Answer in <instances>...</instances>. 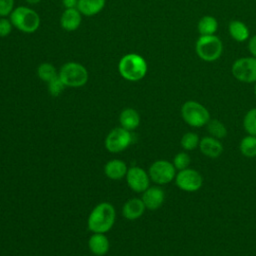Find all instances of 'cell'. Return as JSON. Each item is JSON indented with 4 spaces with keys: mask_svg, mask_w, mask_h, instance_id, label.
Returning <instances> with one entry per match:
<instances>
[{
    "mask_svg": "<svg viewBox=\"0 0 256 256\" xmlns=\"http://www.w3.org/2000/svg\"><path fill=\"white\" fill-rule=\"evenodd\" d=\"M197 29L200 35H214L218 29V22L213 16H203L197 24Z\"/></svg>",
    "mask_w": 256,
    "mask_h": 256,
    "instance_id": "obj_21",
    "label": "cell"
},
{
    "mask_svg": "<svg viewBox=\"0 0 256 256\" xmlns=\"http://www.w3.org/2000/svg\"><path fill=\"white\" fill-rule=\"evenodd\" d=\"M118 69L121 76L126 80L139 81L146 75L147 63L142 56L129 53L121 58Z\"/></svg>",
    "mask_w": 256,
    "mask_h": 256,
    "instance_id": "obj_2",
    "label": "cell"
},
{
    "mask_svg": "<svg viewBox=\"0 0 256 256\" xmlns=\"http://www.w3.org/2000/svg\"><path fill=\"white\" fill-rule=\"evenodd\" d=\"M28 3H31V4H36L38 2H40L41 0H26Z\"/></svg>",
    "mask_w": 256,
    "mask_h": 256,
    "instance_id": "obj_33",
    "label": "cell"
},
{
    "mask_svg": "<svg viewBox=\"0 0 256 256\" xmlns=\"http://www.w3.org/2000/svg\"><path fill=\"white\" fill-rule=\"evenodd\" d=\"M132 137L130 131L123 127L112 129L105 138V148L111 153H119L125 150L131 143Z\"/></svg>",
    "mask_w": 256,
    "mask_h": 256,
    "instance_id": "obj_9",
    "label": "cell"
},
{
    "mask_svg": "<svg viewBox=\"0 0 256 256\" xmlns=\"http://www.w3.org/2000/svg\"><path fill=\"white\" fill-rule=\"evenodd\" d=\"M232 75L240 82L255 83L256 82V58L243 57L237 59L231 68Z\"/></svg>",
    "mask_w": 256,
    "mask_h": 256,
    "instance_id": "obj_7",
    "label": "cell"
},
{
    "mask_svg": "<svg viewBox=\"0 0 256 256\" xmlns=\"http://www.w3.org/2000/svg\"><path fill=\"white\" fill-rule=\"evenodd\" d=\"M199 142L200 140L198 135L193 132L185 133L180 140V144L185 150H194L197 148V146H199Z\"/></svg>",
    "mask_w": 256,
    "mask_h": 256,
    "instance_id": "obj_26",
    "label": "cell"
},
{
    "mask_svg": "<svg viewBox=\"0 0 256 256\" xmlns=\"http://www.w3.org/2000/svg\"><path fill=\"white\" fill-rule=\"evenodd\" d=\"M183 120L192 127H202L209 122L210 114L205 106L197 101H186L181 107Z\"/></svg>",
    "mask_w": 256,
    "mask_h": 256,
    "instance_id": "obj_5",
    "label": "cell"
},
{
    "mask_svg": "<svg viewBox=\"0 0 256 256\" xmlns=\"http://www.w3.org/2000/svg\"><path fill=\"white\" fill-rule=\"evenodd\" d=\"M116 212L114 206L108 202L97 204L91 211L87 225L93 233H106L114 225Z\"/></svg>",
    "mask_w": 256,
    "mask_h": 256,
    "instance_id": "obj_1",
    "label": "cell"
},
{
    "mask_svg": "<svg viewBox=\"0 0 256 256\" xmlns=\"http://www.w3.org/2000/svg\"><path fill=\"white\" fill-rule=\"evenodd\" d=\"M240 152L248 158L256 157V136L247 135L245 136L239 144Z\"/></svg>",
    "mask_w": 256,
    "mask_h": 256,
    "instance_id": "obj_22",
    "label": "cell"
},
{
    "mask_svg": "<svg viewBox=\"0 0 256 256\" xmlns=\"http://www.w3.org/2000/svg\"><path fill=\"white\" fill-rule=\"evenodd\" d=\"M128 169L124 161L113 159L108 161L104 166L105 175L112 180H120L126 176Z\"/></svg>",
    "mask_w": 256,
    "mask_h": 256,
    "instance_id": "obj_16",
    "label": "cell"
},
{
    "mask_svg": "<svg viewBox=\"0 0 256 256\" xmlns=\"http://www.w3.org/2000/svg\"><path fill=\"white\" fill-rule=\"evenodd\" d=\"M89 250L96 256H103L109 250V240L105 233H94L88 240Z\"/></svg>",
    "mask_w": 256,
    "mask_h": 256,
    "instance_id": "obj_15",
    "label": "cell"
},
{
    "mask_svg": "<svg viewBox=\"0 0 256 256\" xmlns=\"http://www.w3.org/2000/svg\"><path fill=\"white\" fill-rule=\"evenodd\" d=\"M243 126L249 135L256 136V108L250 109L244 116Z\"/></svg>",
    "mask_w": 256,
    "mask_h": 256,
    "instance_id": "obj_24",
    "label": "cell"
},
{
    "mask_svg": "<svg viewBox=\"0 0 256 256\" xmlns=\"http://www.w3.org/2000/svg\"><path fill=\"white\" fill-rule=\"evenodd\" d=\"M119 122L121 127L128 131L136 129L140 124V115L133 108L124 109L119 116Z\"/></svg>",
    "mask_w": 256,
    "mask_h": 256,
    "instance_id": "obj_18",
    "label": "cell"
},
{
    "mask_svg": "<svg viewBox=\"0 0 256 256\" xmlns=\"http://www.w3.org/2000/svg\"><path fill=\"white\" fill-rule=\"evenodd\" d=\"M125 177H126L128 186L134 192H137V193L142 192L143 193L149 187L150 177H149L148 173L144 169H142L138 166L129 168Z\"/></svg>",
    "mask_w": 256,
    "mask_h": 256,
    "instance_id": "obj_11",
    "label": "cell"
},
{
    "mask_svg": "<svg viewBox=\"0 0 256 256\" xmlns=\"http://www.w3.org/2000/svg\"><path fill=\"white\" fill-rule=\"evenodd\" d=\"M12 29V23L11 21L5 19V18H0V37H5L10 34Z\"/></svg>",
    "mask_w": 256,
    "mask_h": 256,
    "instance_id": "obj_30",
    "label": "cell"
},
{
    "mask_svg": "<svg viewBox=\"0 0 256 256\" xmlns=\"http://www.w3.org/2000/svg\"><path fill=\"white\" fill-rule=\"evenodd\" d=\"M150 180L163 185L170 183L176 176V168L173 163L167 160H157L153 162L148 170Z\"/></svg>",
    "mask_w": 256,
    "mask_h": 256,
    "instance_id": "obj_8",
    "label": "cell"
},
{
    "mask_svg": "<svg viewBox=\"0 0 256 256\" xmlns=\"http://www.w3.org/2000/svg\"><path fill=\"white\" fill-rule=\"evenodd\" d=\"M141 199L147 209L156 210L163 204L165 199V193L160 187H148L143 192Z\"/></svg>",
    "mask_w": 256,
    "mask_h": 256,
    "instance_id": "obj_12",
    "label": "cell"
},
{
    "mask_svg": "<svg viewBox=\"0 0 256 256\" xmlns=\"http://www.w3.org/2000/svg\"><path fill=\"white\" fill-rule=\"evenodd\" d=\"M175 182L178 188L181 190L186 192H195L201 188L203 178L197 170L186 168L180 170L176 174Z\"/></svg>",
    "mask_w": 256,
    "mask_h": 256,
    "instance_id": "obj_10",
    "label": "cell"
},
{
    "mask_svg": "<svg viewBox=\"0 0 256 256\" xmlns=\"http://www.w3.org/2000/svg\"><path fill=\"white\" fill-rule=\"evenodd\" d=\"M199 149L205 156L209 158H217L223 152V145L217 138L206 136L200 140Z\"/></svg>",
    "mask_w": 256,
    "mask_h": 256,
    "instance_id": "obj_13",
    "label": "cell"
},
{
    "mask_svg": "<svg viewBox=\"0 0 256 256\" xmlns=\"http://www.w3.org/2000/svg\"><path fill=\"white\" fill-rule=\"evenodd\" d=\"M190 162H191V159H190L189 155L185 152H180V153L176 154L173 159V165L179 171L188 168Z\"/></svg>",
    "mask_w": 256,
    "mask_h": 256,
    "instance_id": "obj_28",
    "label": "cell"
},
{
    "mask_svg": "<svg viewBox=\"0 0 256 256\" xmlns=\"http://www.w3.org/2000/svg\"><path fill=\"white\" fill-rule=\"evenodd\" d=\"M14 0H0V16H7L13 11Z\"/></svg>",
    "mask_w": 256,
    "mask_h": 256,
    "instance_id": "obj_29",
    "label": "cell"
},
{
    "mask_svg": "<svg viewBox=\"0 0 256 256\" xmlns=\"http://www.w3.org/2000/svg\"><path fill=\"white\" fill-rule=\"evenodd\" d=\"M248 50H249L250 54L256 58V35H254L253 37L250 38V40L248 42Z\"/></svg>",
    "mask_w": 256,
    "mask_h": 256,
    "instance_id": "obj_31",
    "label": "cell"
},
{
    "mask_svg": "<svg viewBox=\"0 0 256 256\" xmlns=\"http://www.w3.org/2000/svg\"><path fill=\"white\" fill-rule=\"evenodd\" d=\"M207 130L209 134L217 139L224 138L227 135V129L224 124L219 120H209L207 123Z\"/></svg>",
    "mask_w": 256,
    "mask_h": 256,
    "instance_id": "obj_23",
    "label": "cell"
},
{
    "mask_svg": "<svg viewBox=\"0 0 256 256\" xmlns=\"http://www.w3.org/2000/svg\"><path fill=\"white\" fill-rule=\"evenodd\" d=\"M65 88V84L63 83V81L61 80V78L59 77V75H57L55 78H53L52 80H50L48 82V91L50 93V95L57 97L59 96L62 91Z\"/></svg>",
    "mask_w": 256,
    "mask_h": 256,
    "instance_id": "obj_27",
    "label": "cell"
},
{
    "mask_svg": "<svg viewBox=\"0 0 256 256\" xmlns=\"http://www.w3.org/2000/svg\"><path fill=\"white\" fill-rule=\"evenodd\" d=\"M60 23L62 28H64L67 31L76 30L81 23L80 11L77 10L76 8L66 9L61 16Z\"/></svg>",
    "mask_w": 256,
    "mask_h": 256,
    "instance_id": "obj_17",
    "label": "cell"
},
{
    "mask_svg": "<svg viewBox=\"0 0 256 256\" xmlns=\"http://www.w3.org/2000/svg\"><path fill=\"white\" fill-rule=\"evenodd\" d=\"M146 207L140 198H132L125 202L122 207V214L127 220H136L140 218Z\"/></svg>",
    "mask_w": 256,
    "mask_h": 256,
    "instance_id": "obj_14",
    "label": "cell"
},
{
    "mask_svg": "<svg viewBox=\"0 0 256 256\" xmlns=\"http://www.w3.org/2000/svg\"><path fill=\"white\" fill-rule=\"evenodd\" d=\"M195 50L199 58L212 62L220 58L223 51V44L216 35H201L195 45Z\"/></svg>",
    "mask_w": 256,
    "mask_h": 256,
    "instance_id": "obj_3",
    "label": "cell"
},
{
    "mask_svg": "<svg viewBox=\"0 0 256 256\" xmlns=\"http://www.w3.org/2000/svg\"><path fill=\"white\" fill-rule=\"evenodd\" d=\"M105 5V0H78V10L86 15L92 16L100 12Z\"/></svg>",
    "mask_w": 256,
    "mask_h": 256,
    "instance_id": "obj_19",
    "label": "cell"
},
{
    "mask_svg": "<svg viewBox=\"0 0 256 256\" xmlns=\"http://www.w3.org/2000/svg\"><path fill=\"white\" fill-rule=\"evenodd\" d=\"M62 3L66 9L76 8L78 4V0H62Z\"/></svg>",
    "mask_w": 256,
    "mask_h": 256,
    "instance_id": "obj_32",
    "label": "cell"
},
{
    "mask_svg": "<svg viewBox=\"0 0 256 256\" xmlns=\"http://www.w3.org/2000/svg\"><path fill=\"white\" fill-rule=\"evenodd\" d=\"M254 94H255V97H256V82H255V85H254Z\"/></svg>",
    "mask_w": 256,
    "mask_h": 256,
    "instance_id": "obj_34",
    "label": "cell"
},
{
    "mask_svg": "<svg viewBox=\"0 0 256 256\" xmlns=\"http://www.w3.org/2000/svg\"><path fill=\"white\" fill-rule=\"evenodd\" d=\"M12 25L25 33L35 32L40 25V18L38 14L27 7L15 8L10 14Z\"/></svg>",
    "mask_w": 256,
    "mask_h": 256,
    "instance_id": "obj_4",
    "label": "cell"
},
{
    "mask_svg": "<svg viewBox=\"0 0 256 256\" xmlns=\"http://www.w3.org/2000/svg\"><path fill=\"white\" fill-rule=\"evenodd\" d=\"M230 36L237 42H244L249 37L248 27L239 20H234L229 23L228 26Z\"/></svg>",
    "mask_w": 256,
    "mask_h": 256,
    "instance_id": "obj_20",
    "label": "cell"
},
{
    "mask_svg": "<svg viewBox=\"0 0 256 256\" xmlns=\"http://www.w3.org/2000/svg\"><path fill=\"white\" fill-rule=\"evenodd\" d=\"M59 77L65 86L81 87L86 84L88 73L83 65L76 62H68L61 67Z\"/></svg>",
    "mask_w": 256,
    "mask_h": 256,
    "instance_id": "obj_6",
    "label": "cell"
},
{
    "mask_svg": "<svg viewBox=\"0 0 256 256\" xmlns=\"http://www.w3.org/2000/svg\"><path fill=\"white\" fill-rule=\"evenodd\" d=\"M37 74L41 80L46 81V82H49L50 80H52L53 78H55L57 76L55 67L53 65H51L50 63L40 64L37 69Z\"/></svg>",
    "mask_w": 256,
    "mask_h": 256,
    "instance_id": "obj_25",
    "label": "cell"
}]
</instances>
